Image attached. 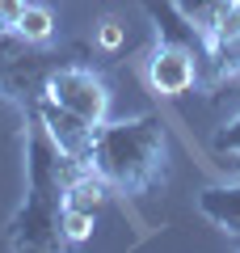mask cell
Instances as JSON below:
<instances>
[{"label":"cell","instance_id":"obj_8","mask_svg":"<svg viewBox=\"0 0 240 253\" xmlns=\"http://www.w3.org/2000/svg\"><path fill=\"white\" fill-rule=\"evenodd\" d=\"M198 211H202L215 228H223V232L240 245V181L202 186V190H198Z\"/></svg>","mask_w":240,"mask_h":253},{"label":"cell","instance_id":"obj_15","mask_svg":"<svg viewBox=\"0 0 240 253\" xmlns=\"http://www.w3.org/2000/svg\"><path fill=\"white\" fill-rule=\"evenodd\" d=\"M26 4H30V0H0V26H17V17H21V13H26Z\"/></svg>","mask_w":240,"mask_h":253},{"label":"cell","instance_id":"obj_3","mask_svg":"<svg viewBox=\"0 0 240 253\" xmlns=\"http://www.w3.org/2000/svg\"><path fill=\"white\" fill-rule=\"evenodd\" d=\"M89 51L84 42H68V46H55V42H30L21 38L17 30L0 26V101H9L13 110H30L46 89V76L59 68L63 59Z\"/></svg>","mask_w":240,"mask_h":253},{"label":"cell","instance_id":"obj_2","mask_svg":"<svg viewBox=\"0 0 240 253\" xmlns=\"http://www.w3.org/2000/svg\"><path fill=\"white\" fill-rule=\"evenodd\" d=\"M84 165L118 199H143L169 173V126L160 114H135L118 123H97Z\"/></svg>","mask_w":240,"mask_h":253},{"label":"cell","instance_id":"obj_12","mask_svg":"<svg viewBox=\"0 0 240 253\" xmlns=\"http://www.w3.org/2000/svg\"><path fill=\"white\" fill-rule=\"evenodd\" d=\"M211 156L223 165V169H236L240 173V114L228 118V123L211 135Z\"/></svg>","mask_w":240,"mask_h":253},{"label":"cell","instance_id":"obj_5","mask_svg":"<svg viewBox=\"0 0 240 253\" xmlns=\"http://www.w3.org/2000/svg\"><path fill=\"white\" fill-rule=\"evenodd\" d=\"M206 68H211V55L190 51V46H169L156 42L143 59V76H148V89L160 97H186V93H202Z\"/></svg>","mask_w":240,"mask_h":253},{"label":"cell","instance_id":"obj_7","mask_svg":"<svg viewBox=\"0 0 240 253\" xmlns=\"http://www.w3.org/2000/svg\"><path fill=\"white\" fill-rule=\"evenodd\" d=\"M34 110H38V118L46 123V131H51V139H55V144H59L68 156L84 161V152H89V139H93V126L84 123V118H76L72 110L55 106V101L46 97V93L34 101Z\"/></svg>","mask_w":240,"mask_h":253},{"label":"cell","instance_id":"obj_1","mask_svg":"<svg viewBox=\"0 0 240 253\" xmlns=\"http://www.w3.org/2000/svg\"><path fill=\"white\" fill-rule=\"evenodd\" d=\"M21 165H26V194L4 224V245L17 253H55L63 249V194L68 181L84 169V161L68 156L51 139L38 110H21Z\"/></svg>","mask_w":240,"mask_h":253},{"label":"cell","instance_id":"obj_4","mask_svg":"<svg viewBox=\"0 0 240 253\" xmlns=\"http://www.w3.org/2000/svg\"><path fill=\"white\" fill-rule=\"evenodd\" d=\"M42 93L55 106H63L76 118H84L89 126H97V123L110 118V81H106V72H101L97 63H93V51H80L72 59H63L46 76Z\"/></svg>","mask_w":240,"mask_h":253},{"label":"cell","instance_id":"obj_9","mask_svg":"<svg viewBox=\"0 0 240 253\" xmlns=\"http://www.w3.org/2000/svg\"><path fill=\"white\" fill-rule=\"evenodd\" d=\"M110 203V186L97 177V173L84 165V169L76 173V177L68 181V194H63V207H76V211H89V215H97L101 207Z\"/></svg>","mask_w":240,"mask_h":253},{"label":"cell","instance_id":"obj_13","mask_svg":"<svg viewBox=\"0 0 240 253\" xmlns=\"http://www.w3.org/2000/svg\"><path fill=\"white\" fill-rule=\"evenodd\" d=\"M228 4H232V0H177V9L206 34V42H211V30L219 26V17L228 13Z\"/></svg>","mask_w":240,"mask_h":253},{"label":"cell","instance_id":"obj_11","mask_svg":"<svg viewBox=\"0 0 240 253\" xmlns=\"http://www.w3.org/2000/svg\"><path fill=\"white\" fill-rule=\"evenodd\" d=\"M17 30L21 38H30V42H51L55 38V13L51 4H26V13L17 17Z\"/></svg>","mask_w":240,"mask_h":253},{"label":"cell","instance_id":"obj_10","mask_svg":"<svg viewBox=\"0 0 240 253\" xmlns=\"http://www.w3.org/2000/svg\"><path fill=\"white\" fill-rule=\"evenodd\" d=\"M126 46V26L118 13H106V17H97V26H93V51L101 55V59H118Z\"/></svg>","mask_w":240,"mask_h":253},{"label":"cell","instance_id":"obj_6","mask_svg":"<svg viewBox=\"0 0 240 253\" xmlns=\"http://www.w3.org/2000/svg\"><path fill=\"white\" fill-rule=\"evenodd\" d=\"M232 81H240V0H232L219 26L211 30V68L202 81V97H215Z\"/></svg>","mask_w":240,"mask_h":253},{"label":"cell","instance_id":"obj_14","mask_svg":"<svg viewBox=\"0 0 240 253\" xmlns=\"http://www.w3.org/2000/svg\"><path fill=\"white\" fill-rule=\"evenodd\" d=\"M93 224H97V215L76 211V207H63V241L68 245H84L93 236Z\"/></svg>","mask_w":240,"mask_h":253}]
</instances>
